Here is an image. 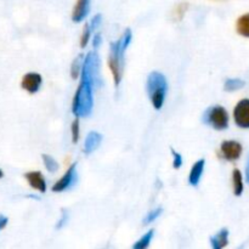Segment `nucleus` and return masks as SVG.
Wrapping results in <instances>:
<instances>
[{"instance_id":"nucleus-16","label":"nucleus","mask_w":249,"mask_h":249,"mask_svg":"<svg viewBox=\"0 0 249 249\" xmlns=\"http://www.w3.org/2000/svg\"><path fill=\"white\" fill-rule=\"evenodd\" d=\"M245 80L238 79V78H230L225 82V85H224V89L226 91L231 92V91H236V90H240L245 87Z\"/></svg>"},{"instance_id":"nucleus-6","label":"nucleus","mask_w":249,"mask_h":249,"mask_svg":"<svg viewBox=\"0 0 249 249\" xmlns=\"http://www.w3.org/2000/svg\"><path fill=\"white\" fill-rule=\"evenodd\" d=\"M233 119L240 128L249 129V100H241L233 109Z\"/></svg>"},{"instance_id":"nucleus-22","label":"nucleus","mask_w":249,"mask_h":249,"mask_svg":"<svg viewBox=\"0 0 249 249\" xmlns=\"http://www.w3.org/2000/svg\"><path fill=\"white\" fill-rule=\"evenodd\" d=\"M79 140V121H78V117L72 124V141L73 143H77Z\"/></svg>"},{"instance_id":"nucleus-23","label":"nucleus","mask_w":249,"mask_h":249,"mask_svg":"<svg viewBox=\"0 0 249 249\" xmlns=\"http://www.w3.org/2000/svg\"><path fill=\"white\" fill-rule=\"evenodd\" d=\"M172 155L173 157H174V160H173V167H174L175 169H179L182 165V156L174 150H172Z\"/></svg>"},{"instance_id":"nucleus-10","label":"nucleus","mask_w":249,"mask_h":249,"mask_svg":"<svg viewBox=\"0 0 249 249\" xmlns=\"http://www.w3.org/2000/svg\"><path fill=\"white\" fill-rule=\"evenodd\" d=\"M24 178H26L28 184L31 185L34 190L41 192V194H44V192L46 191L45 178L43 177V174H41L40 172H29L24 175Z\"/></svg>"},{"instance_id":"nucleus-9","label":"nucleus","mask_w":249,"mask_h":249,"mask_svg":"<svg viewBox=\"0 0 249 249\" xmlns=\"http://www.w3.org/2000/svg\"><path fill=\"white\" fill-rule=\"evenodd\" d=\"M90 11V0H77L75 6L73 9L72 19L75 23L84 21L85 17L89 15Z\"/></svg>"},{"instance_id":"nucleus-5","label":"nucleus","mask_w":249,"mask_h":249,"mask_svg":"<svg viewBox=\"0 0 249 249\" xmlns=\"http://www.w3.org/2000/svg\"><path fill=\"white\" fill-rule=\"evenodd\" d=\"M77 182V163H73L66 174L53 186V192H63L71 189Z\"/></svg>"},{"instance_id":"nucleus-20","label":"nucleus","mask_w":249,"mask_h":249,"mask_svg":"<svg viewBox=\"0 0 249 249\" xmlns=\"http://www.w3.org/2000/svg\"><path fill=\"white\" fill-rule=\"evenodd\" d=\"M162 212H163L162 208H156L153 209V211H150L147 215L145 216V219H143V224H145V225H148V224H151L152 221H155L156 219L160 218Z\"/></svg>"},{"instance_id":"nucleus-2","label":"nucleus","mask_w":249,"mask_h":249,"mask_svg":"<svg viewBox=\"0 0 249 249\" xmlns=\"http://www.w3.org/2000/svg\"><path fill=\"white\" fill-rule=\"evenodd\" d=\"M133 39V33L130 29H126L121 36L118 41L111 43L109 45V55H108V66L111 68V72L113 74L114 84L118 87L122 82L123 77V67H124V53L128 49L129 44Z\"/></svg>"},{"instance_id":"nucleus-17","label":"nucleus","mask_w":249,"mask_h":249,"mask_svg":"<svg viewBox=\"0 0 249 249\" xmlns=\"http://www.w3.org/2000/svg\"><path fill=\"white\" fill-rule=\"evenodd\" d=\"M153 235H155V231H153V230H150L148 232H146L145 235H143L142 237H141L140 240H139L138 242H136L135 245L133 246L134 249H145V248H147L148 246H150L151 240L153 238Z\"/></svg>"},{"instance_id":"nucleus-1","label":"nucleus","mask_w":249,"mask_h":249,"mask_svg":"<svg viewBox=\"0 0 249 249\" xmlns=\"http://www.w3.org/2000/svg\"><path fill=\"white\" fill-rule=\"evenodd\" d=\"M101 84L100 80V60L96 53H89L83 61L80 71V84L73 97L72 111L77 117H87L91 113L94 106L95 85Z\"/></svg>"},{"instance_id":"nucleus-26","label":"nucleus","mask_w":249,"mask_h":249,"mask_svg":"<svg viewBox=\"0 0 249 249\" xmlns=\"http://www.w3.org/2000/svg\"><path fill=\"white\" fill-rule=\"evenodd\" d=\"M66 221H67V214H66L65 212H63V213H62V218H61V221L57 224V228L58 229L62 228V225L66 223Z\"/></svg>"},{"instance_id":"nucleus-15","label":"nucleus","mask_w":249,"mask_h":249,"mask_svg":"<svg viewBox=\"0 0 249 249\" xmlns=\"http://www.w3.org/2000/svg\"><path fill=\"white\" fill-rule=\"evenodd\" d=\"M232 184H233V194H235V196H241L243 192V179H242V174H241V172L238 169L233 170Z\"/></svg>"},{"instance_id":"nucleus-28","label":"nucleus","mask_w":249,"mask_h":249,"mask_svg":"<svg viewBox=\"0 0 249 249\" xmlns=\"http://www.w3.org/2000/svg\"><path fill=\"white\" fill-rule=\"evenodd\" d=\"M246 180H247V182L249 184V157H248L247 165H246Z\"/></svg>"},{"instance_id":"nucleus-3","label":"nucleus","mask_w":249,"mask_h":249,"mask_svg":"<svg viewBox=\"0 0 249 249\" xmlns=\"http://www.w3.org/2000/svg\"><path fill=\"white\" fill-rule=\"evenodd\" d=\"M146 89H147V94L151 102H152V106L156 109L162 108L168 91L167 78L160 72L150 73L147 78Z\"/></svg>"},{"instance_id":"nucleus-8","label":"nucleus","mask_w":249,"mask_h":249,"mask_svg":"<svg viewBox=\"0 0 249 249\" xmlns=\"http://www.w3.org/2000/svg\"><path fill=\"white\" fill-rule=\"evenodd\" d=\"M41 83H43V78L39 73L31 72L24 74V77L22 78L21 85L26 91H28L29 94H36V91H39L41 87Z\"/></svg>"},{"instance_id":"nucleus-24","label":"nucleus","mask_w":249,"mask_h":249,"mask_svg":"<svg viewBox=\"0 0 249 249\" xmlns=\"http://www.w3.org/2000/svg\"><path fill=\"white\" fill-rule=\"evenodd\" d=\"M101 19H102V17H101V15L100 14H97L96 16L94 17V18L91 19V22H90V29H91V32H94L95 29L97 28V27L100 26V23H101Z\"/></svg>"},{"instance_id":"nucleus-19","label":"nucleus","mask_w":249,"mask_h":249,"mask_svg":"<svg viewBox=\"0 0 249 249\" xmlns=\"http://www.w3.org/2000/svg\"><path fill=\"white\" fill-rule=\"evenodd\" d=\"M41 157H43L44 165H45V168L49 170V172H50V173H55L56 170L58 169L57 162H56V160H53V158L51 157V156L43 155V156H41Z\"/></svg>"},{"instance_id":"nucleus-27","label":"nucleus","mask_w":249,"mask_h":249,"mask_svg":"<svg viewBox=\"0 0 249 249\" xmlns=\"http://www.w3.org/2000/svg\"><path fill=\"white\" fill-rule=\"evenodd\" d=\"M100 44H101V36H100V34H96V36H94V46L97 48Z\"/></svg>"},{"instance_id":"nucleus-12","label":"nucleus","mask_w":249,"mask_h":249,"mask_svg":"<svg viewBox=\"0 0 249 249\" xmlns=\"http://www.w3.org/2000/svg\"><path fill=\"white\" fill-rule=\"evenodd\" d=\"M102 141V135L101 134L96 133V131H91V133L88 134L87 139H85L84 142V152L85 153H91L96 150L100 146Z\"/></svg>"},{"instance_id":"nucleus-21","label":"nucleus","mask_w":249,"mask_h":249,"mask_svg":"<svg viewBox=\"0 0 249 249\" xmlns=\"http://www.w3.org/2000/svg\"><path fill=\"white\" fill-rule=\"evenodd\" d=\"M91 29H90V26L89 24H87V26L84 27V29H83V33H82V38H80V46L82 48H85L88 44V41H89V38L90 36H91Z\"/></svg>"},{"instance_id":"nucleus-11","label":"nucleus","mask_w":249,"mask_h":249,"mask_svg":"<svg viewBox=\"0 0 249 249\" xmlns=\"http://www.w3.org/2000/svg\"><path fill=\"white\" fill-rule=\"evenodd\" d=\"M204 165H206V160H198L194 164V167L191 168V172L189 175V184L191 186H197L199 184V180H201L202 175H203Z\"/></svg>"},{"instance_id":"nucleus-13","label":"nucleus","mask_w":249,"mask_h":249,"mask_svg":"<svg viewBox=\"0 0 249 249\" xmlns=\"http://www.w3.org/2000/svg\"><path fill=\"white\" fill-rule=\"evenodd\" d=\"M229 243V230L228 229H221L216 235L211 238V245L213 249H221Z\"/></svg>"},{"instance_id":"nucleus-7","label":"nucleus","mask_w":249,"mask_h":249,"mask_svg":"<svg viewBox=\"0 0 249 249\" xmlns=\"http://www.w3.org/2000/svg\"><path fill=\"white\" fill-rule=\"evenodd\" d=\"M220 152L224 160H231V162L237 160L242 155V145L233 140L224 141L220 146Z\"/></svg>"},{"instance_id":"nucleus-4","label":"nucleus","mask_w":249,"mask_h":249,"mask_svg":"<svg viewBox=\"0 0 249 249\" xmlns=\"http://www.w3.org/2000/svg\"><path fill=\"white\" fill-rule=\"evenodd\" d=\"M202 121L215 130H225L229 126V113L223 106L209 107L203 113Z\"/></svg>"},{"instance_id":"nucleus-18","label":"nucleus","mask_w":249,"mask_h":249,"mask_svg":"<svg viewBox=\"0 0 249 249\" xmlns=\"http://www.w3.org/2000/svg\"><path fill=\"white\" fill-rule=\"evenodd\" d=\"M83 61H84V55L80 53L72 63V67H71V74H72L73 79L78 78V75L80 74V71H82V66H83Z\"/></svg>"},{"instance_id":"nucleus-14","label":"nucleus","mask_w":249,"mask_h":249,"mask_svg":"<svg viewBox=\"0 0 249 249\" xmlns=\"http://www.w3.org/2000/svg\"><path fill=\"white\" fill-rule=\"evenodd\" d=\"M236 29H237L240 36L249 38V14L242 15V16L237 19Z\"/></svg>"},{"instance_id":"nucleus-29","label":"nucleus","mask_w":249,"mask_h":249,"mask_svg":"<svg viewBox=\"0 0 249 249\" xmlns=\"http://www.w3.org/2000/svg\"><path fill=\"white\" fill-rule=\"evenodd\" d=\"M0 178H2V172H1V170H0Z\"/></svg>"},{"instance_id":"nucleus-25","label":"nucleus","mask_w":249,"mask_h":249,"mask_svg":"<svg viewBox=\"0 0 249 249\" xmlns=\"http://www.w3.org/2000/svg\"><path fill=\"white\" fill-rule=\"evenodd\" d=\"M7 225V218L4 215H0V231Z\"/></svg>"}]
</instances>
